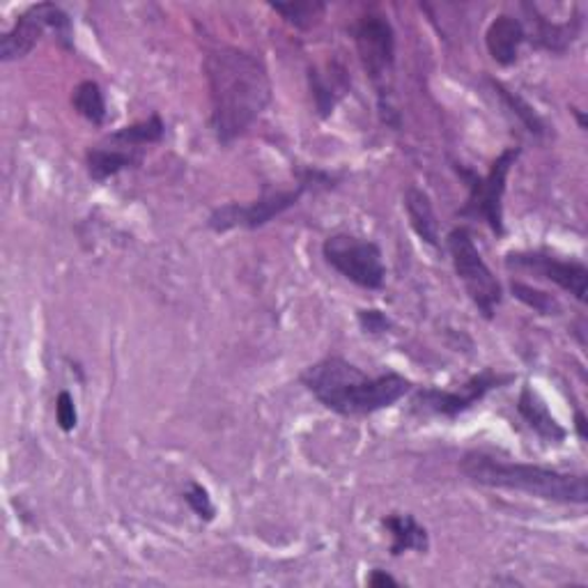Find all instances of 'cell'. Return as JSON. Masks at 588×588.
Listing matches in <instances>:
<instances>
[{
	"label": "cell",
	"instance_id": "15",
	"mask_svg": "<svg viewBox=\"0 0 588 588\" xmlns=\"http://www.w3.org/2000/svg\"><path fill=\"white\" fill-rule=\"evenodd\" d=\"M382 526L391 536V556H402L405 551L427 554L430 534L423 524L410 513H391L382 517Z\"/></svg>",
	"mask_w": 588,
	"mask_h": 588
},
{
	"label": "cell",
	"instance_id": "12",
	"mask_svg": "<svg viewBox=\"0 0 588 588\" xmlns=\"http://www.w3.org/2000/svg\"><path fill=\"white\" fill-rule=\"evenodd\" d=\"M526 42V28L519 19L510 14H499L494 19L485 33V44L492 60L502 68H510L517 63L519 49Z\"/></svg>",
	"mask_w": 588,
	"mask_h": 588
},
{
	"label": "cell",
	"instance_id": "8",
	"mask_svg": "<svg viewBox=\"0 0 588 588\" xmlns=\"http://www.w3.org/2000/svg\"><path fill=\"white\" fill-rule=\"evenodd\" d=\"M322 258L331 269L363 290L384 288L386 265L382 249L375 241L338 233L324 239Z\"/></svg>",
	"mask_w": 588,
	"mask_h": 588
},
{
	"label": "cell",
	"instance_id": "22",
	"mask_svg": "<svg viewBox=\"0 0 588 588\" xmlns=\"http://www.w3.org/2000/svg\"><path fill=\"white\" fill-rule=\"evenodd\" d=\"M492 87L494 90H497L499 92V97L513 109V113H517V117L524 122V127L526 130H529L532 134H545V122L538 117V113L529 106V104H526L524 100H519L517 95H513V92L510 90H506L502 83H497V81H492Z\"/></svg>",
	"mask_w": 588,
	"mask_h": 588
},
{
	"label": "cell",
	"instance_id": "19",
	"mask_svg": "<svg viewBox=\"0 0 588 588\" xmlns=\"http://www.w3.org/2000/svg\"><path fill=\"white\" fill-rule=\"evenodd\" d=\"M72 106L83 120L90 122V125H95V127L106 125V117H109L106 97L97 81H81L72 92Z\"/></svg>",
	"mask_w": 588,
	"mask_h": 588
},
{
	"label": "cell",
	"instance_id": "23",
	"mask_svg": "<svg viewBox=\"0 0 588 588\" xmlns=\"http://www.w3.org/2000/svg\"><path fill=\"white\" fill-rule=\"evenodd\" d=\"M308 79H311L313 100H316V109H318L320 117H329L338 104V97L343 95V92H338V87L333 83H329V79H324L318 70H311Z\"/></svg>",
	"mask_w": 588,
	"mask_h": 588
},
{
	"label": "cell",
	"instance_id": "27",
	"mask_svg": "<svg viewBox=\"0 0 588 588\" xmlns=\"http://www.w3.org/2000/svg\"><path fill=\"white\" fill-rule=\"evenodd\" d=\"M368 586H373V588H386V586H400V581L395 577H391L389 572L384 570H373L368 575Z\"/></svg>",
	"mask_w": 588,
	"mask_h": 588
},
{
	"label": "cell",
	"instance_id": "2",
	"mask_svg": "<svg viewBox=\"0 0 588 588\" xmlns=\"http://www.w3.org/2000/svg\"><path fill=\"white\" fill-rule=\"evenodd\" d=\"M308 393L340 416H370L393 408L414 391V384L398 373H368L343 357H324L299 375Z\"/></svg>",
	"mask_w": 588,
	"mask_h": 588
},
{
	"label": "cell",
	"instance_id": "3",
	"mask_svg": "<svg viewBox=\"0 0 588 588\" xmlns=\"http://www.w3.org/2000/svg\"><path fill=\"white\" fill-rule=\"evenodd\" d=\"M460 474L474 485L524 492L529 497L554 504L584 506L588 502V478L584 474L556 472L526 462H506L483 451L464 453Z\"/></svg>",
	"mask_w": 588,
	"mask_h": 588
},
{
	"label": "cell",
	"instance_id": "10",
	"mask_svg": "<svg viewBox=\"0 0 588 588\" xmlns=\"http://www.w3.org/2000/svg\"><path fill=\"white\" fill-rule=\"evenodd\" d=\"M306 194V187L297 189H269L265 187L262 196L249 205H241V203H228L216 207L209 219L207 226L214 233H228L235 228H246V230H258L262 226H267L269 221H274L276 216L286 214L288 209H292L301 196Z\"/></svg>",
	"mask_w": 588,
	"mask_h": 588
},
{
	"label": "cell",
	"instance_id": "28",
	"mask_svg": "<svg viewBox=\"0 0 588 588\" xmlns=\"http://www.w3.org/2000/svg\"><path fill=\"white\" fill-rule=\"evenodd\" d=\"M575 430L581 440H586V416L581 412L575 414Z\"/></svg>",
	"mask_w": 588,
	"mask_h": 588
},
{
	"label": "cell",
	"instance_id": "24",
	"mask_svg": "<svg viewBox=\"0 0 588 588\" xmlns=\"http://www.w3.org/2000/svg\"><path fill=\"white\" fill-rule=\"evenodd\" d=\"M184 502H187V506L196 513V517H200L205 522H212L214 519L216 506H214V502L209 497L207 487H203L200 483H196V481L189 483L187 492H184Z\"/></svg>",
	"mask_w": 588,
	"mask_h": 588
},
{
	"label": "cell",
	"instance_id": "14",
	"mask_svg": "<svg viewBox=\"0 0 588 588\" xmlns=\"http://www.w3.org/2000/svg\"><path fill=\"white\" fill-rule=\"evenodd\" d=\"M141 164H143V152L120 147L106 138L85 152L87 175L95 182H106L115 177L117 173L127 171V168H136Z\"/></svg>",
	"mask_w": 588,
	"mask_h": 588
},
{
	"label": "cell",
	"instance_id": "5",
	"mask_svg": "<svg viewBox=\"0 0 588 588\" xmlns=\"http://www.w3.org/2000/svg\"><path fill=\"white\" fill-rule=\"evenodd\" d=\"M522 149L519 147H506L497 159L492 162L487 175H478L472 168L455 166L457 175L467 182V203H464L457 212L462 219H472V221H483L489 226V230L504 237L506 226H504V196L508 187V175L513 166L517 164Z\"/></svg>",
	"mask_w": 588,
	"mask_h": 588
},
{
	"label": "cell",
	"instance_id": "20",
	"mask_svg": "<svg viewBox=\"0 0 588 588\" xmlns=\"http://www.w3.org/2000/svg\"><path fill=\"white\" fill-rule=\"evenodd\" d=\"M269 8L299 30H311L327 12L324 3H313V0H303V3H269Z\"/></svg>",
	"mask_w": 588,
	"mask_h": 588
},
{
	"label": "cell",
	"instance_id": "6",
	"mask_svg": "<svg viewBox=\"0 0 588 588\" xmlns=\"http://www.w3.org/2000/svg\"><path fill=\"white\" fill-rule=\"evenodd\" d=\"M446 246L455 274L464 286V292L470 295L472 303L478 308V313L485 320H494L499 303L504 301V288L483 260L472 233L467 228H453L446 239Z\"/></svg>",
	"mask_w": 588,
	"mask_h": 588
},
{
	"label": "cell",
	"instance_id": "18",
	"mask_svg": "<svg viewBox=\"0 0 588 588\" xmlns=\"http://www.w3.org/2000/svg\"><path fill=\"white\" fill-rule=\"evenodd\" d=\"M166 136V125L159 113H152L147 120L143 122H134L130 127H122L113 134L106 136V141L120 145V147H127L134 152H143L147 145H157L162 143Z\"/></svg>",
	"mask_w": 588,
	"mask_h": 588
},
{
	"label": "cell",
	"instance_id": "4",
	"mask_svg": "<svg viewBox=\"0 0 588 588\" xmlns=\"http://www.w3.org/2000/svg\"><path fill=\"white\" fill-rule=\"evenodd\" d=\"M354 44L368 79L373 81L380 100L382 120L398 127V111L391 104L393 97V70H395V30L382 14H363L354 23Z\"/></svg>",
	"mask_w": 588,
	"mask_h": 588
},
{
	"label": "cell",
	"instance_id": "1",
	"mask_svg": "<svg viewBox=\"0 0 588 588\" xmlns=\"http://www.w3.org/2000/svg\"><path fill=\"white\" fill-rule=\"evenodd\" d=\"M209 83L212 130L216 141L230 145L254 127L271 102V79L262 60L244 49L224 47L205 60Z\"/></svg>",
	"mask_w": 588,
	"mask_h": 588
},
{
	"label": "cell",
	"instance_id": "11",
	"mask_svg": "<svg viewBox=\"0 0 588 588\" xmlns=\"http://www.w3.org/2000/svg\"><path fill=\"white\" fill-rule=\"evenodd\" d=\"M504 265L508 269H524L545 281L559 286L568 295H572L579 303L586 301L588 290V269L577 260H561L545 251H508Z\"/></svg>",
	"mask_w": 588,
	"mask_h": 588
},
{
	"label": "cell",
	"instance_id": "25",
	"mask_svg": "<svg viewBox=\"0 0 588 588\" xmlns=\"http://www.w3.org/2000/svg\"><path fill=\"white\" fill-rule=\"evenodd\" d=\"M55 421L63 432H74L79 425L76 402H74L70 391H60L55 398Z\"/></svg>",
	"mask_w": 588,
	"mask_h": 588
},
{
	"label": "cell",
	"instance_id": "16",
	"mask_svg": "<svg viewBox=\"0 0 588 588\" xmlns=\"http://www.w3.org/2000/svg\"><path fill=\"white\" fill-rule=\"evenodd\" d=\"M524 10L532 12V23H534V33L526 35V40H532L538 49H545L551 53H564L577 40L579 28H581L579 17L566 23H554L545 19L534 6H524Z\"/></svg>",
	"mask_w": 588,
	"mask_h": 588
},
{
	"label": "cell",
	"instance_id": "17",
	"mask_svg": "<svg viewBox=\"0 0 588 588\" xmlns=\"http://www.w3.org/2000/svg\"><path fill=\"white\" fill-rule=\"evenodd\" d=\"M405 209H408L410 226L421 237V241L432 246V249H437L440 221H437V214H435V207H432L430 196L419 187H410L405 192Z\"/></svg>",
	"mask_w": 588,
	"mask_h": 588
},
{
	"label": "cell",
	"instance_id": "26",
	"mask_svg": "<svg viewBox=\"0 0 588 588\" xmlns=\"http://www.w3.org/2000/svg\"><path fill=\"white\" fill-rule=\"evenodd\" d=\"M359 324H361V329L365 331V333H370V336H380V333H386L393 324H391V320L382 313V311H378V308H363V311H359Z\"/></svg>",
	"mask_w": 588,
	"mask_h": 588
},
{
	"label": "cell",
	"instance_id": "7",
	"mask_svg": "<svg viewBox=\"0 0 588 588\" xmlns=\"http://www.w3.org/2000/svg\"><path fill=\"white\" fill-rule=\"evenodd\" d=\"M47 30H51L55 42L65 51L74 49V30L70 14L55 3H38L21 12L14 25L0 38V60H3V63H14V60L30 55Z\"/></svg>",
	"mask_w": 588,
	"mask_h": 588
},
{
	"label": "cell",
	"instance_id": "21",
	"mask_svg": "<svg viewBox=\"0 0 588 588\" xmlns=\"http://www.w3.org/2000/svg\"><path fill=\"white\" fill-rule=\"evenodd\" d=\"M510 292L517 301H522L524 306H529L532 311H536L538 316H561L564 313V306L561 301L556 299L554 295L545 292V290H538V288H532L526 286L522 281H513L510 283Z\"/></svg>",
	"mask_w": 588,
	"mask_h": 588
},
{
	"label": "cell",
	"instance_id": "13",
	"mask_svg": "<svg viewBox=\"0 0 588 588\" xmlns=\"http://www.w3.org/2000/svg\"><path fill=\"white\" fill-rule=\"evenodd\" d=\"M517 414L524 419L536 435L549 444H561L568 437V430L556 421L547 408V402L529 384L522 386L517 395Z\"/></svg>",
	"mask_w": 588,
	"mask_h": 588
},
{
	"label": "cell",
	"instance_id": "9",
	"mask_svg": "<svg viewBox=\"0 0 588 588\" xmlns=\"http://www.w3.org/2000/svg\"><path fill=\"white\" fill-rule=\"evenodd\" d=\"M515 382V375H504L497 370L485 368L483 373L474 375L470 382H464L455 391L444 389H419L412 400V410L425 416H442V419H457L460 414L470 412L478 402L494 389H502Z\"/></svg>",
	"mask_w": 588,
	"mask_h": 588
}]
</instances>
